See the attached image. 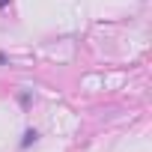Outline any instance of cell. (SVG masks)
Listing matches in <instances>:
<instances>
[{"label": "cell", "instance_id": "cell-2", "mask_svg": "<svg viewBox=\"0 0 152 152\" xmlns=\"http://www.w3.org/2000/svg\"><path fill=\"white\" fill-rule=\"evenodd\" d=\"M6 3H9V0H0V9H3V6H6Z\"/></svg>", "mask_w": 152, "mask_h": 152}, {"label": "cell", "instance_id": "cell-1", "mask_svg": "<svg viewBox=\"0 0 152 152\" xmlns=\"http://www.w3.org/2000/svg\"><path fill=\"white\" fill-rule=\"evenodd\" d=\"M36 137H39L36 131H27V134H24V140H21V149H27V146H30V143H33Z\"/></svg>", "mask_w": 152, "mask_h": 152}]
</instances>
